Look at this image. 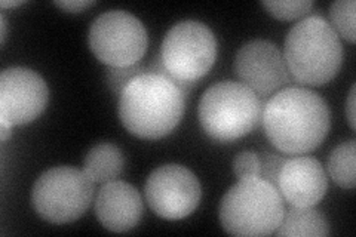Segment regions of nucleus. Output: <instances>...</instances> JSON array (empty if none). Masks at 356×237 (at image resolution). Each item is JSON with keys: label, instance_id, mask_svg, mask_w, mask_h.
<instances>
[{"label": "nucleus", "instance_id": "nucleus-1", "mask_svg": "<svg viewBox=\"0 0 356 237\" xmlns=\"http://www.w3.org/2000/svg\"><path fill=\"white\" fill-rule=\"evenodd\" d=\"M261 123L267 140L284 154L316 150L330 131L325 99L307 88L289 86L277 91L263 106Z\"/></svg>", "mask_w": 356, "mask_h": 237}, {"label": "nucleus", "instance_id": "nucleus-2", "mask_svg": "<svg viewBox=\"0 0 356 237\" xmlns=\"http://www.w3.org/2000/svg\"><path fill=\"white\" fill-rule=\"evenodd\" d=\"M186 94L171 77L143 73L119 95V117L127 131L141 140H161L181 122Z\"/></svg>", "mask_w": 356, "mask_h": 237}, {"label": "nucleus", "instance_id": "nucleus-3", "mask_svg": "<svg viewBox=\"0 0 356 237\" xmlns=\"http://www.w3.org/2000/svg\"><path fill=\"white\" fill-rule=\"evenodd\" d=\"M282 55L294 82L324 86L340 72L343 47L330 22L319 15H312L289 30Z\"/></svg>", "mask_w": 356, "mask_h": 237}, {"label": "nucleus", "instance_id": "nucleus-4", "mask_svg": "<svg viewBox=\"0 0 356 237\" xmlns=\"http://www.w3.org/2000/svg\"><path fill=\"white\" fill-rule=\"evenodd\" d=\"M284 213L281 193L260 177L239 178L222 196L218 209L222 229L239 237L275 234Z\"/></svg>", "mask_w": 356, "mask_h": 237}, {"label": "nucleus", "instance_id": "nucleus-5", "mask_svg": "<svg viewBox=\"0 0 356 237\" xmlns=\"http://www.w3.org/2000/svg\"><path fill=\"white\" fill-rule=\"evenodd\" d=\"M261 101L241 82L209 86L199 103V122L208 137L232 142L252 132L261 119Z\"/></svg>", "mask_w": 356, "mask_h": 237}, {"label": "nucleus", "instance_id": "nucleus-6", "mask_svg": "<svg viewBox=\"0 0 356 237\" xmlns=\"http://www.w3.org/2000/svg\"><path fill=\"white\" fill-rule=\"evenodd\" d=\"M161 60L171 77L187 92L208 74L217 58L214 33L199 21H180L170 28L162 42Z\"/></svg>", "mask_w": 356, "mask_h": 237}, {"label": "nucleus", "instance_id": "nucleus-7", "mask_svg": "<svg viewBox=\"0 0 356 237\" xmlns=\"http://www.w3.org/2000/svg\"><path fill=\"white\" fill-rule=\"evenodd\" d=\"M92 197L94 183L83 171L57 166L38 178L31 191V205L42 220L67 224L83 215Z\"/></svg>", "mask_w": 356, "mask_h": 237}, {"label": "nucleus", "instance_id": "nucleus-8", "mask_svg": "<svg viewBox=\"0 0 356 237\" xmlns=\"http://www.w3.org/2000/svg\"><path fill=\"white\" fill-rule=\"evenodd\" d=\"M88 43L97 60L107 67L138 64L149 38L143 22L127 10H107L89 27Z\"/></svg>", "mask_w": 356, "mask_h": 237}, {"label": "nucleus", "instance_id": "nucleus-9", "mask_svg": "<svg viewBox=\"0 0 356 237\" xmlns=\"http://www.w3.org/2000/svg\"><path fill=\"white\" fill-rule=\"evenodd\" d=\"M146 200L156 215L163 220H181L191 215L202 197L199 179L181 165H163L149 175Z\"/></svg>", "mask_w": 356, "mask_h": 237}, {"label": "nucleus", "instance_id": "nucleus-10", "mask_svg": "<svg viewBox=\"0 0 356 237\" xmlns=\"http://www.w3.org/2000/svg\"><path fill=\"white\" fill-rule=\"evenodd\" d=\"M49 89L42 76L27 67H9L0 74V117L10 125H27L47 108Z\"/></svg>", "mask_w": 356, "mask_h": 237}, {"label": "nucleus", "instance_id": "nucleus-11", "mask_svg": "<svg viewBox=\"0 0 356 237\" xmlns=\"http://www.w3.org/2000/svg\"><path fill=\"white\" fill-rule=\"evenodd\" d=\"M233 67L241 83L259 98L276 94L291 81L282 52L269 40L255 39L245 43Z\"/></svg>", "mask_w": 356, "mask_h": 237}, {"label": "nucleus", "instance_id": "nucleus-12", "mask_svg": "<svg viewBox=\"0 0 356 237\" xmlns=\"http://www.w3.org/2000/svg\"><path fill=\"white\" fill-rule=\"evenodd\" d=\"M276 188L291 206H315L327 193L328 179L318 159L297 156L285 159Z\"/></svg>", "mask_w": 356, "mask_h": 237}, {"label": "nucleus", "instance_id": "nucleus-13", "mask_svg": "<svg viewBox=\"0 0 356 237\" xmlns=\"http://www.w3.org/2000/svg\"><path fill=\"white\" fill-rule=\"evenodd\" d=\"M143 199L138 190L125 181H108L99 188L95 199V213L104 229L125 233L140 222Z\"/></svg>", "mask_w": 356, "mask_h": 237}, {"label": "nucleus", "instance_id": "nucleus-14", "mask_svg": "<svg viewBox=\"0 0 356 237\" xmlns=\"http://www.w3.org/2000/svg\"><path fill=\"white\" fill-rule=\"evenodd\" d=\"M124 165L125 159L119 147L102 142L88 152L83 162V172L91 178L94 184H106L115 181L124 171Z\"/></svg>", "mask_w": 356, "mask_h": 237}, {"label": "nucleus", "instance_id": "nucleus-15", "mask_svg": "<svg viewBox=\"0 0 356 237\" xmlns=\"http://www.w3.org/2000/svg\"><path fill=\"white\" fill-rule=\"evenodd\" d=\"M330 233L328 222L321 212L314 206H291L285 211L284 218L276 229L277 236H297V237H325Z\"/></svg>", "mask_w": 356, "mask_h": 237}, {"label": "nucleus", "instance_id": "nucleus-16", "mask_svg": "<svg viewBox=\"0 0 356 237\" xmlns=\"http://www.w3.org/2000/svg\"><path fill=\"white\" fill-rule=\"evenodd\" d=\"M355 156L356 145L355 140L339 144L328 157V174L332 181L341 188H355L356 174H355Z\"/></svg>", "mask_w": 356, "mask_h": 237}, {"label": "nucleus", "instance_id": "nucleus-17", "mask_svg": "<svg viewBox=\"0 0 356 237\" xmlns=\"http://www.w3.org/2000/svg\"><path fill=\"white\" fill-rule=\"evenodd\" d=\"M355 0H339L330 8L331 27L349 43H355Z\"/></svg>", "mask_w": 356, "mask_h": 237}, {"label": "nucleus", "instance_id": "nucleus-18", "mask_svg": "<svg viewBox=\"0 0 356 237\" xmlns=\"http://www.w3.org/2000/svg\"><path fill=\"white\" fill-rule=\"evenodd\" d=\"M266 8L273 18L281 21H294L307 15L310 13L314 2L312 0H289V2H263Z\"/></svg>", "mask_w": 356, "mask_h": 237}, {"label": "nucleus", "instance_id": "nucleus-19", "mask_svg": "<svg viewBox=\"0 0 356 237\" xmlns=\"http://www.w3.org/2000/svg\"><path fill=\"white\" fill-rule=\"evenodd\" d=\"M143 73H146V70L143 69V65L140 63L129 67H108L106 76L107 85L115 95H120L132 79Z\"/></svg>", "mask_w": 356, "mask_h": 237}, {"label": "nucleus", "instance_id": "nucleus-20", "mask_svg": "<svg viewBox=\"0 0 356 237\" xmlns=\"http://www.w3.org/2000/svg\"><path fill=\"white\" fill-rule=\"evenodd\" d=\"M233 171L238 178L260 175V156L255 152H242L235 157Z\"/></svg>", "mask_w": 356, "mask_h": 237}, {"label": "nucleus", "instance_id": "nucleus-21", "mask_svg": "<svg viewBox=\"0 0 356 237\" xmlns=\"http://www.w3.org/2000/svg\"><path fill=\"white\" fill-rule=\"evenodd\" d=\"M284 162H285V157H282L280 154H273V153L261 154L259 177L276 187L277 175H280V171H281Z\"/></svg>", "mask_w": 356, "mask_h": 237}, {"label": "nucleus", "instance_id": "nucleus-22", "mask_svg": "<svg viewBox=\"0 0 356 237\" xmlns=\"http://www.w3.org/2000/svg\"><path fill=\"white\" fill-rule=\"evenodd\" d=\"M55 6H58L60 9L65 10V13H82L86 8L95 5L92 0H65V2H54Z\"/></svg>", "mask_w": 356, "mask_h": 237}, {"label": "nucleus", "instance_id": "nucleus-23", "mask_svg": "<svg viewBox=\"0 0 356 237\" xmlns=\"http://www.w3.org/2000/svg\"><path fill=\"white\" fill-rule=\"evenodd\" d=\"M346 116H348V122L349 126L352 131H355V85L350 88L349 92V98H348V107H346Z\"/></svg>", "mask_w": 356, "mask_h": 237}, {"label": "nucleus", "instance_id": "nucleus-24", "mask_svg": "<svg viewBox=\"0 0 356 237\" xmlns=\"http://www.w3.org/2000/svg\"><path fill=\"white\" fill-rule=\"evenodd\" d=\"M13 128L14 125H10L6 119L0 117V140L6 141L10 135H13Z\"/></svg>", "mask_w": 356, "mask_h": 237}, {"label": "nucleus", "instance_id": "nucleus-25", "mask_svg": "<svg viewBox=\"0 0 356 237\" xmlns=\"http://www.w3.org/2000/svg\"><path fill=\"white\" fill-rule=\"evenodd\" d=\"M24 2H21V0H15V2H0V6L2 8H17L21 6Z\"/></svg>", "mask_w": 356, "mask_h": 237}, {"label": "nucleus", "instance_id": "nucleus-26", "mask_svg": "<svg viewBox=\"0 0 356 237\" xmlns=\"http://www.w3.org/2000/svg\"><path fill=\"white\" fill-rule=\"evenodd\" d=\"M0 27H2V43H5L6 39V22H5V17H0Z\"/></svg>", "mask_w": 356, "mask_h": 237}]
</instances>
